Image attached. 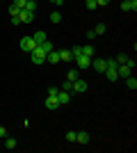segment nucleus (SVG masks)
<instances>
[{
    "label": "nucleus",
    "instance_id": "obj_18",
    "mask_svg": "<svg viewBox=\"0 0 137 153\" xmlns=\"http://www.w3.org/2000/svg\"><path fill=\"white\" fill-rule=\"evenodd\" d=\"M5 149H9V151L16 149V140H14V137H7V140H5Z\"/></svg>",
    "mask_w": 137,
    "mask_h": 153
},
{
    "label": "nucleus",
    "instance_id": "obj_1",
    "mask_svg": "<svg viewBox=\"0 0 137 153\" xmlns=\"http://www.w3.org/2000/svg\"><path fill=\"white\" fill-rule=\"evenodd\" d=\"M19 46H21V51H23V53H32L34 48H37V41H34L32 37H23Z\"/></svg>",
    "mask_w": 137,
    "mask_h": 153
},
{
    "label": "nucleus",
    "instance_id": "obj_35",
    "mask_svg": "<svg viewBox=\"0 0 137 153\" xmlns=\"http://www.w3.org/2000/svg\"><path fill=\"white\" fill-rule=\"evenodd\" d=\"M48 2H53V5H62L64 0H48Z\"/></svg>",
    "mask_w": 137,
    "mask_h": 153
},
{
    "label": "nucleus",
    "instance_id": "obj_13",
    "mask_svg": "<svg viewBox=\"0 0 137 153\" xmlns=\"http://www.w3.org/2000/svg\"><path fill=\"white\" fill-rule=\"evenodd\" d=\"M32 39L37 41V46H39V44H44L46 39H48V34H46L44 30H39V32H34V34H32Z\"/></svg>",
    "mask_w": 137,
    "mask_h": 153
},
{
    "label": "nucleus",
    "instance_id": "obj_32",
    "mask_svg": "<svg viewBox=\"0 0 137 153\" xmlns=\"http://www.w3.org/2000/svg\"><path fill=\"white\" fill-rule=\"evenodd\" d=\"M85 39H89V41H91V39H96V32H94V30H89V32L85 34Z\"/></svg>",
    "mask_w": 137,
    "mask_h": 153
},
{
    "label": "nucleus",
    "instance_id": "obj_27",
    "mask_svg": "<svg viewBox=\"0 0 137 153\" xmlns=\"http://www.w3.org/2000/svg\"><path fill=\"white\" fill-rule=\"evenodd\" d=\"M85 7H87V9H96V0H87V2H85Z\"/></svg>",
    "mask_w": 137,
    "mask_h": 153
},
{
    "label": "nucleus",
    "instance_id": "obj_29",
    "mask_svg": "<svg viewBox=\"0 0 137 153\" xmlns=\"http://www.w3.org/2000/svg\"><path fill=\"white\" fill-rule=\"evenodd\" d=\"M66 142H76V130H69V133H66Z\"/></svg>",
    "mask_w": 137,
    "mask_h": 153
},
{
    "label": "nucleus",
    "instance_id": "obj_25",
    "mask_svg": "<svg viewBox=\"0 0 137 153\" xmlns=\"http://www.w3.org/2000/svg\"><path fill=\"white\" fill-rule=\"evenodd\" d=\"M71 55H73V57L82 55V46H76V48H71Z\"/></svg>",
    "mask_w": 137,
    "mask_h": 153
},
{
    "label": "nucleus",
    "instance_id": "obj_2",
    "mask_svg": "<svg viewBox=\"0 0 137 153\" xmlns=\"http://www.w3.org/2000/svg\"><path fill=\"white\" fill-rule=\"evenodd\" d=\"M46 55H48V53H46L41 46H37V48L32 51V62H34V64H44V62H46Z\"/></svg>",
    "mask_w": 137,
    "mask_h": 153
},
{
    "label": "nucleus",
    "instance_id": "obj_22",
    "mask_svg": "<svg viewBox=\"0 0 137 153\" xmlns=\"http://www.w3.org/2000/svg\"><path fill=\"white\" fill-rule=\"evenodd\" d=\"M59 21H62V14H59V12H53L50 14V23H59Z\"/></svg>",
    "mask_w": 137,
    "mask_h": 153
},
{
    "label": "nucleus",
    "instance_id": "obj_11",
    "mask_svg": "<svg viewBox=\"0 0 137 153\" xmlns=\"http://www.w3.org/2000/svg\"><path fill=\"white\" fill-rule=\"evenodd\" d=\"M121 9H124V12H135V9H137V0H135V2L124 0V2H121Z\"/></svg>",
    "mask_w": 137,
    "mask_h": 153
},
{
    "label": "nucleus",
    "instance_id": "obj_16",
    "mask_svg": "<svg viewBox=\"0 0 137 153\" xmlns=\"http://www.w3.org/2000/svg\"><path fill=\"white\" fill-rule=\"evenodd\" d=\"M59 59H62V62H69V59H73L71 51H59Z\"/></svg>",
    "mask_w": 137,
    "mask_h": 153
},
{
    "label": "nucleus",
    "instance_id": "obj_8",
    "mask_svg": "<svg viewBox=\"0 0 137 153\" xmlns=\"http://www.w3.org/2000/svg\"><path fill=\"white\" fill-rule=\"evenodd\" d=\"M117 73H119V78H128V76H133V69L128 66V64H119Z\"/></svg>",
    "mask_w": 137,
    "mask_h": 153
},
{
    "label": "nucleus",
    "instance_id": "obj_6",
    "mask_svg": "<svg viewBox=\"0 0 137 153\" xmlns=\"http://www.w3.org/2000/svg\"><path fill=\"white\" fill-rule=\"evenodd\" d=\"M76 144H82V146L89 144V133H87V130H78V133H76Z\"/></svg>",
    "mask_w": 137,
    "mask_h": 153
},
{
    "label": "nucleus",
    "instance_id": "obj_34",
    "mask_svg": "<svg viewBox=\"0 0 137 153\" xmlns=\"http://www.w3.org/2000/svg\"><path fill=\"white\" fill-rule=\"evenodd\" d=\"M96 5H110V0H96Z\"/></svg>",
    "mask_w": 137,
    "mask_h": 153
},
{
    "label": "nucleus",
    "instance_id": "obj_30",
    "mask_svg": "<svg viewBox=\"0 0 137 153\" xmlns=\"http://www.w3.org/2000/svg\"><path fill=\"white\" fill-rule=\"evenodd\" d=\"M71 87H73V82H71V80H66V82L62 85V89H64V91H71Z\"/></svg>",
    "mask_w": 137,
    "mask_h": 153
},
{
    "label": "nucleus",
    "instance_id": "obj_33",
    "mask_svg": "<svg viewBox=\"0 0 137 153\" xmlns=\"http://www.w3.org/2000/svg\"><path fill=\"white\" fill-rule=\"evenodd\" d=\"M0 137H7V128L5 126H0Z\"/></svg>",
    "mask_w": 137,
    "mask_h": 153
},
{
    "label": "nucleus",
    "instance_id": "obj_24",
    "mask_svg": "<svg viewBox=\"0 0 137 153\" xmlns=\"http://www.w3.org/2000/svg\"><path fill=\"white\" fill-rule=\"evenodd\" d=\"M25 9H30V12H37V2H34V0H27V2H25Z\"/></svg>",
    "mask_w": 137,
    "mask_h": 153
},
{
    "label": "nucleus",
    "instance_id": "obj_10",
    "mask_svg": "<svg viewBox=\"0 0 137 153\" xmlns=\"http://www.w3.org/2000/svg\"><path fill=\"white\" fill-rule=\"evenodd\" d=\"M46 108H48V110H57L59 108L57 96H46Z\"/></svg>",
    "mask_w": 137,
    "mask_h": 153
},
{
    "label": "nucleus",
    "instance_id": "obj_5",
    "mask_svg": "<svg viewBox=\"0 0 137 153\" xmlns=\"http://www.w3.org/2000/svg\"><path fill=\"white\" fill-rule=\"evenodd\" d=\"M19 21H21V23H32V21H34V12H30V9H21V12H19Z\"/></svg>",
    "mask_w": 137,
    "mask_h": 153
},
{
    "label": "nucleus",
    "instance_id": "obj_4",
    "mask_svg": "<svg viewBox=\"0 0 137 153\" xmlns=\"http://www.w3.org/2000/svg\"><path fill=\"white\" fill-rule=\"evenodd\" d=\"M82 91H87V82L85 80H73V87H71V94H82Z\"/></svg>",
    "mask_w": 137,
    "mask_h": 153
},
{
    "label": "nucleus",
    "instance_id": "obj_12",
    "mask_svg": "<svg viewBox=\"0 0 137 153\" xmlns=\"http://www.w3.org/2000/svg\"><path fill=\"white\" fill-rule=\"evenodd\" d=\"M119 69V66H117ZM117 69H105V78L110 80V82H114V80H119V73H117Z\"/></svg>",
    "mask_w": 137,
    "mask_h": 153
},
{
    "label": "nucleus",
    "instance_id": "obj_19",
    "mask_svg": "<svg viewBox=\"0 0 137 153\" xmlns=\"http://www.w3.org/2000/svg\"><path fill=\"white\" fill-rule=\"evenodd\" d=\"M105 30H107V27H105V23H96V27H94L96 37H98V34H105Z\"/></svg>",
    "mask_w": 137,
    "mask_h": 153
},
{
    "label": "nucleus",
    "instance_id": "obj_36",
    "mask_svg": "<svg viewBox=\"0 0 137 153\" xmlns=\"http://www.w3.org/2000/svg\"><path fill=\"white\" fill-rule=\"evenodd\" d=\"M130 2H135V0H130Z\"/></svg>",
    "mask_w": 137,
    "mask_h": 153
},
{
    "label": "nucleus",
    "instance_id": "obj_14",
    "mask_svg": "<svg viewBox=\"0 0 137 153\" xmlns=\"http://www.w3.org/2000/svg\"><path fill=\"white\" fill-rule=\"evenodd\" d=\"M46 62H53V64L62 62V59H59V51H50L48 55H46Z\"/></svg>",
    "mask_w": 137,
    "mask_h": 153
},
{
    "label": "nucleus",
    "instance_id": "obj_23",
    "mask_svg": "<svg viewBox=\"0 0 137 153\" xmlns=\"http://www.w3.org/2000/svg\"><path fill=\"white\" fill-rule=\"evenodd\" d=\"M114 59H117V64H126L128 55H124V53H119V55H114Z\"/></svg>",
    "mask_w": 137,
    "mask_h": 153
},
{
    "label": "nucleus",
    "instance_id": "obj_15",
    "mask_svg": "<svg viewBox=\"0 0 137 153\" xmlns=\"http://www.w3.org/2000/svg\"><path fill=\"white\" fill-rule=\"evenodd\" d=\"M82 55H85V57H94V55H96V51H94V46H82Z\"/></svg>",
    "mask_w": 137,
    "mask_h": 153
},
{
    "label": "nucleus",
    "instance_id": "obj_17",
    "mask_svg": "<svg viewBox=\"0 0 137 153\" xmlns=\"http://www.w3.org/2000/svg\"><path fill=\"white\" fill-rule=\"evenodd\" d=\"M126 85H128V89H133V91L137 89V80H135L133 76H128V78H126Z\"/></svg>",
    "mask_w": 137,
    "mask_h": 153
},
{
    "label": "nucleus",
    "instance_id": "obj_26",
    "mask_svg": "<svg viewBox=\"0 0 137 153\" xmlns=\"http://www.w3.org/2000/svg\"><path fill=\"white\" fill-rule=\"evenodd\" d=\"M25 2H27V0H14L12 5H16L19 9H25Z\"/></svg>",
    "mask_w": 137,
    "mask_h": 153
},
{
    "label": "nucleus",
    "instance_id": "obj_31",
    "mask_svg": "<svg viewBox=\"0 0 137 153\" xmlns=\"http://www.w3.org/2000/svg\"><path fill=\"white\" fill-rule=\"evenodd\" d=\"M57 91H59V87H50V89H48V94H46V96H57Z\"/></svg>",
    "mask_w": 137,
    "mask_h": 153
},
{
    "label": "nucleus",
    "instance_id": "obj_21",
    "mask_svg": "<svg viewBox=\"0 0 137 153\" xmlns=\"http://www.w3.org/2000/svg\"><path fill=\"white\" fill-rule=\"evenodd\" d=\"M39 46H41V48H44L46 53H50V51H55V48H53V44H50V41H48V39H46L44 44H39Z\"/></svg>",
    "mask_w": 137,
    "mask_h": 153
},
{
    "label": "nucleus",
    "instance_id": "obj_20",
    "mask_svg": "<svg viewBox=\"0 0 137 153\" xmlns=\"http://www.w3.org/2000/svg\"><path fill=\"white\" fill-rule=\"evenodd\" d=\"M66 80H71V82H73V80H78V69L69 71V73H66Z\"/></svg>",
    "mask_w": 137,
    "mask_h": 153
},
{
    "label": "nucleus",
    "instance_id": "obj_7",
    "mask_svg": "<svg viewBox=\"0 0 137 153\" xmlns=\"http://www.w3.org/2000/svg\"><path fill=\"white\" fill-rule=\"evenodd\" d=\"M73 59L78 62V69H89V64H91V57H85V55H78Z\"/></svg>",
    "mask_w": 137,
    "mask_h": 153
},
{
    "label": "nucleus",
    "instance_id": "obj_9",
    "mask_svg": "<svg viewBox=\"0 0 137 153\" xmlns=\"http://www.w3.org/2000/svg\"><path fill=\"white\" fill-rule=\"evenodd\" d=\"M57 101H59V105H66V103L71 101V91L59 89V91H57Z\"/></svg>",
    "mask_w": 137,
    "mask_h": 153
},
{
    "label": "nucleus",
    "instance_id": "obj_28",
    "mask_svg": "<svg viewBox=\"0 0 137 153\" xmlns=\"http://www.w3.org/2000/svg\"><path fill=\"white\" fill-rule=\"evenodd\" d=\"M19 12H21V9L16 5H9V14H12V16H19Z\"/></svg>",
    "mask_w": 137,
    "mask_h": 153
},
{
    "label": "nucleus",
    "instance_id": "obj_3",
    "mask_svg": "<svg viewBox=\"0 0 137 153\" xmlns=\"http://www.w3.org/2000/svg\"><path fill=\"white\" fill-rule=\"evenodd\" d=\"M89 66H91L94 71H96V73H105V69H107V66H105V59L96 57V55L91 57V64H89Z\"/></svg>",
    "mask_w": 137,
    "mask_h": 153
}]
</instances>
